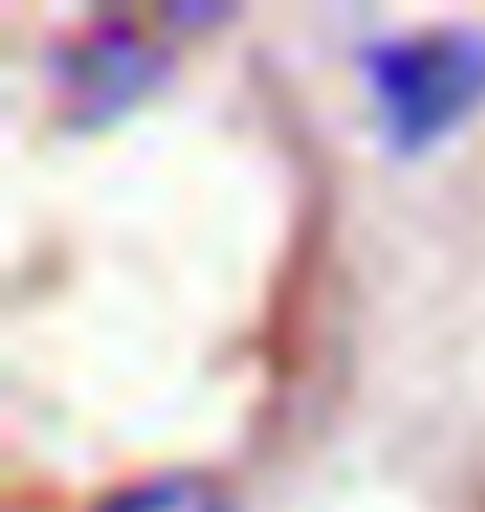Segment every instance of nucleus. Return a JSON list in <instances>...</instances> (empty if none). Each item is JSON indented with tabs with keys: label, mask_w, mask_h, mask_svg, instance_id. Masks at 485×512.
Wrapping results in <instances>:
<instances>
[{
	"label": "nucleus",
	"mask_w": 485,
	"mask_h": 512,
	"mask_svg": "<svg viewBox=\"0 0 485 512\" xmlns=\"http://www.w3.org/2000/svg\"><path fill=\"white\" fill-rule=\"evenodd\" d=\"M373 114L399 153L439 147L485 107V27H406L359 54Z\"/></svg>",
	"instance_id": "nucleus-1"
},
{
	"label": "nucleus",
	"mask_w": 485,
	"mask_h": 512,
	"mask_svg": "<svg viewBox=\"0 0 485 512\" xmlns=\"http://www.w3.org/2000/svg\"><path fill=\"white\" fill-rule=\"evenodd\" d=\"M160 80H167V47H153L133 20H87L60 47V100L80 127L120 120Z\"/></svg>",
	"instance_id": "nucleus-2"
},
{
	"label": "nucleus",
	"mask_w": 485,
	"mask_h": 512,
	"mask_svg": "<svg viewBox=\"0 0 485 512\" xmlns=\"http://www.w3.org/2000/svg\"><path fill=\"white\" fill-rule=\"evenodd\" d=\"M94 512H233V506H226V493L200 473H153V479L120 486L113 499H100Z\"/></svg>",
	"instance_id": "nucleus-3"
}]
</instances>
